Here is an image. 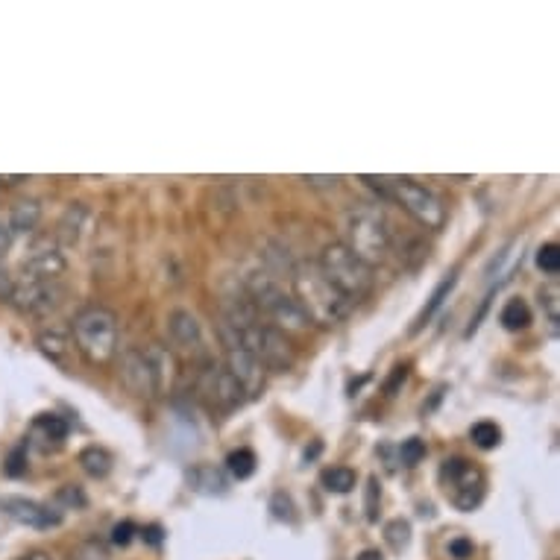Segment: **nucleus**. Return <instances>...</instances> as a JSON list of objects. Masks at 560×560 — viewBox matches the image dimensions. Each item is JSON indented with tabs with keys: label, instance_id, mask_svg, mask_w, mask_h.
<instances>
[{
	"label": "nucleus",
	"instance_id": "nucleus-1",
	"mask_svg": "<svg viewBox=\"0 0 560 560\" xmlns=\"http://www.w3.org/2000/svg\"><path fill=\"white\" fill-rule=\"evenodd\" d=\"M294 300L305 311V317L317 326H338L352 314V302L323 276L317 261H300L291 267Z\"/></svg>",
	"mask_w": 560,
	"mask_h": 560
},
{
	"label": "nucleus",
	"instance_id": "nucleus-2",
	"mask_svg": "<svg viewBox=\"0 0 560 560\" xmlns=\"http://www.w3.org/2000/svg\"><path fill=\"white\" fill-rule=\"evenodd\" d=\"M370 188H376L385 200H393L405 215H411L423 229H443L446 223V206L443 200L408 176H361Z\"/></svg>",
	"mask_w": 560,
	"mask_h": 560
},
{
	"label": "nucleus",
	"instance_id": "nucleus-3",
	"mask_svg": "<svg viewBox=\"0 0 560 560\" xmlns=\"http://www.w3.org/2000/svg\"><path fill=\"white\" fill-rule=\"evenodd\" d=\"M247 297L259 308V314H267L273 323V329H279L282 335H305L311 329V320L305 317L297 300L279 285V279L270 270H256L247 276Z\"/></svg>",
	"mask_w": 560,
	"mask_h": 560
},
{
	"label": "nucleus",
	"instance_id": "nucleus-4",
	"mask_svg": "<svg viewBox=\"0 0 560 560\" xmlns=\"http://www.w3.org/2000/svg\"><path fill=\"white\" fill-rule=\"evenodd\" d=\"M346 247L364 261L367 267H376L388 259L393 250V226L388 215L373 203H358L346 215Z\"/></svg>",
	"mask_w": 560,
	"mask_h": 560
},
{
	"label": "nucleus",
	"instance_id": "nucleus-5",
	"mask_svg": "<svg viewBox=\"0 0 560 560\" xmlns=\"http://www.w3.org/2000/svg\"><path fill=\"white\" fill-rule=\"evenodd\" d=\"M71 338L88 364L106 367L118 355V317L106 308H83L71 323Z\"/></svg>",
	"mask_w": 560,
	"mask_h": 560
},
{
	"label": "nucleus",
	"instance_id": "nucleus-6",
	"mask_svg": "<svg viewBox=\"0 0 560 560\" xmlns=\"http://www.w3.org/2000/svg\"><path fill=\"white\" fill-rule=\"evenodd\" d=\"M317 267L323 270V276L344 294L346 300L355 302L364 300L373 291V267H367L358 259L344 241H335L329 247H323Z\"/></svg>",
	"mask_w": 560,
	"mask_h": 560
},
{
	"label": "nucleus",
	"instance_id": "nucleus-7",
	"mask_svg": "<svg viewBox=\"0 0 560 560\" xmlns=\"http://www.w3.org/2000/svg\"><path fill=\"white\" fill-rule=\"evenodd\" d=\"M235 335H238V346L247 349V352H253L261 364H264V370L285 373V370L294 367V358H297L294 346H291V341L279 329H273L270 323L259 320V323H250V326H241V329H235Z\"/></svg>",
	"mask_w": 560,
	"mask_h": 560
},
{
	"label": "nucleus",
	"instance_id": "nucleus-8",
	"mask_svg": "<svg viewBox=\"0 0 560 560\" xmlns=\"http://www.w3.org/2000/svg\"><path fill=\"white\" fill-rule=\"evenodd\" d=\"M440 484L458 511H473L484 499V473L467 458H446L440 467Z\"/></svg>",
	"mask_w": 560,
	"mask_h": 560
},
{
	"label": "nucleus",
	"instance_id": "nucleus-9",
	"mask_svg": "<svg viewBox=\"0 0 560 560\" xmlns=\"http://www.w3.org/2000/svg\"><path fill=\"white\" fill-rule=\"evenodd\" d=\"M65 291L59 288V282H30V279H18L12 285L9 305H15L21 314L30 317H47L50 311H56L62 305Z\"/></svg>",
	"mask_w": 560,
	"mask_h": 560
},
{
	"label": "nucleus",
	"instance_id": "nucleus-10",
	"mask_svg": "<svg viewBox=\"0 0 560 560\" xmlns=\"http://www.w3.org/2000/svg\"><path fill=\"white\" fill-rule=\"evenodd\" d=\"M197 388L200 393L215 405V408H223V411H235L247 402V393L244 388L229 376L226 367H217V364H209L203 367V373L197 376Z\"/></svg>",
	"mask_w": 560,
	"mask_h": 560
},
{
	"label": "nucleus",
	"instance_id": "nucleus-11",
	"mask_svg": "<svg viewBox=\"0 0 560 560\" xmlns=\"http://www.w3.org/2000/svg\"><path fill=\"white\" fill-rule=\"evenodd\" d=\"M118 376H121V385L130 390L132 396H138V399H153V396H159V390H156V376H153V367H150L144 349H127V352L121 355V370H118Z\"/></svg>",
	"mask_w": 560,
	"mask_h": 560
},
{
	"label": "nucleus",
	"instance_id": "nucleus-12",
	"mask_svg": "<svg viewBox=\"0 0 560 560\" xmlns=\"http://www.w3.org/2000/svg\"><path fill=\"white\" fill-rule=\"evenodd\" d=\"M226 370H229V376L244 388L247 399H250V396H259L261 390H264V385H267V370H264V364H261L253 352H247V349H241V346L226 349Z\"/></svg>",
	"mask_w": 560,
	"mask_h": 560
},
{
	"label": "nucleus",
	"instance_id": "nucleus-13",
	"mask_svg": "<svg viewBox=\"0 0 560 560\" xmlns=\"http://www.w3.org/2000/svg\"><path fill=\"white\" fill-rule=\"evenodd\" d=\"M68 273V259L56 247H39L21 261V279L30 282H59Z\"/></svg>",
	"mask_w": 560,
	"mask_h": 560
},
{
	"label": "nucleus",
	"instance_id": "nucleus-14",
	"mask_svg": "<svg viewBox=\"0 0 560 560\" xmlns=\"http://www.w3.org/2000/svg\"><path fill=\"white\" fill-rule=\"evenodd\" d=\"M0 508L21 525H30V528H53L62 522V514L44 508L39 502H30V499H21V496H6L0 502Z\"/></svg>",
	"mask_w": 560,
	"mask_h": 560
},
{
	"label": "nucleus",
	"instance_id": "nucleus-15",
	"mask_svg": "<svg viewBox=\"0 0 560 560\" xmlns=\"http://www.w3.org/2000/svg\"><path fill=\"white\" fill-rule=\"evenodd\" d=\"M168 335H171V344L179 346L182 352L203 349V326L197 323V317L191 311L176 308L168 314Z\"/></svg>",
	"mask_w": 560,
	"mask_h": 560
},
{
	"label": "nucleus",
	"instance_id": "nucleus-16",
	"mask_svg": "<svg viewBox=\"0 0 560 560\" xmlns=\"http://www.w3.org/2000/svg\"><path fill=\"white\" fill-rule=\"evenodd\" d=\"M150 367H153V376H156V390L159 393H168L173 388V379H176V358H173L171 349H165L162 344H147L141 346Z\"/></svg>",
	"mask_w": 560,
	"mask_h": 560
},
{
	"label": "nucleus",
	"instance_id": "nucleus-17",
	"mask_svg": "<svg viewBox=\"0 0 560 560\" xmlns=\"http://www.w3.org/2000/svg\"><path fill=\"white\" fill-rule=\"evenodd\" d=\"M36 346H39V352H42L44 358H50V361H56V364H62V367H68L71 364V355H74V338H68L65 332H59V329H47L42 332L39 338H36Z\"/></svg>",
	"mask_w": 560,
	"mask_h": 560
},
{
	"label": "nucleus",
	"instance_id": "nucleus-18",
	"mask_svg": "<svg viewBox=\"0 0 560 560\" xmlns=\"http://www.w3.org/2000/svg\"><path fill=\"white\" fill-rule=\"evenodd\" d=\"M39 223H42V203H39V200H21V203H15L12 212H9V235H12V232L30 235Z\"/></svg>",
	"mask_w": 560,
	"mask_h": 560
},
{
	"label": "nucleus",
	"instance_id": "nucleus-19",
	"mask_svg": "<svg viewBox=\"0 0 560 560\" xmlns=\"http://www.w3.org/2000/svg\"><path fill=\"white\" fill-rule=\"evenodd\" d=\"M86 223H88L86 206H83V203H71L68 212H65L62 220H59V241L68 244V247L80 244V238H83V232H86Z\"/></svg>",
	"mask_w": 560,
	"mask_h": 560
},
{
	"label": "nucleus",
	"instance_id": "nucleus-20",
	"mask_svg": "<svg viewBox=\"0 0 560 560\" xmlns=\"http://www.w3.org/2000/svg\"><path fill=\"white\" fill-rule=\"evenodd\" d=\"M455 285H458V270H452V273H449V276H446V279H443V282H440V285L434 288V294L429 297V305H426V308L420 311V317L414 320V329H411V332H420V329H423V326L429 323L431 317H434V311H437V308H440V305L446 302V297L452 294V288H455Z\"/></svg>",
	"mask_w": 560,
	"mask_h": 560
},
{
	"label": "nucleus",
	"instance_id": "nucleus-21",
	"mask_svg": "<svg viewBox=\"0 0 560 560\" xmlns=\"http://www.w3.org/2000/svg\"><path fill=\"white\" fill-rule=\"evenodd\" d=\"M33 437H42L44 446H47V443L59 446V443L68 437V423H65L62 417H56V414H42V417H36V423H33Z\"/></svg>",
	"mask_w": 560,
	"mask_h": 560
},
{
	"label": "nucleus",
	"instance_id": "nucleus-22",
	"mask_svg": "<svg viewBox=\"0 0 560 560\" xmlns=\"http://www.w3.org/2000/svg\"><path fill=\"white\" fill-rule=\"evenodd\" d=\"M499 320H502V326H505L508 332H522V329H528V323H531V308H528V302L525 300L514 297V300L505 302Z\"/></svg>",
	"mask_w": 560,
	"mask_h": 560
},
{
	"label": "nucleus",
	"instance_id": "nucleus-23",
	"mask_svg": "<svg viewBox=\"0 0 560 560\" xmlns=\"http://www.w3.org/2000/svg\"><path fill=\"white\" fill-rule=\"evenodd\" d=\"M80 464L91 478H106L109 470H112V455L100 446H88L80 452Z\"/></svg>",
	"mask_w": 560,
	"mask_h": 560
},
{
	"label": "nucleus",
	"instance_id": "nucleus-24",
	"mask_svg": "<svg viewBox=\"0 0 560 560\" xmlns=\"http://www.w3.org/2000/svg\"><path fill=\"white\" fill-rule=\"evenodd\" d=\"M470 440L481 452H490V449H496L502 443V429L496 423H490V420H481L470 429Z\"/></svg>",
	"mask_w": 560,
	"mask_h": 560
},
{
	"label": "nucleus",
	"instance_id": "nucleus-25",
	"mask_svg": "<svg viewBox=\"0 0 560 560\" xmlns=\"http://www.w3.org/2000/svg\"><path fill=\"white\" fill-rule=\"evenodd\" d=\"M226 467H229V473L235 475L238 481H244V478H250V475L256 473V452L253 449H235L226 458Z\"/></svg>",
	"mask_w": 560,
	"mask_h": 560
},
{
	"label": "nucleus",
	"instance_id": "nucleus-26",
	"mask_svg": "<svg viewBox=\"0 0 560 560\" xmlns=\"http://www.w3.org/2000/svg\"><path fill=\"white\" fill-rule=\"evenodd\" d=\"M323 484L329 493H349L355 487V473L349 467H332L323 473Z\"/></svg>",
	"mask_w": 560,
	"mask_h": 560
},
{
	"label": "nucleus",
	"instance_id": "nucleus-27",
	"mask_svg": "<svg viewBox=\"0 0 560 560\" xmlns=\"http://www.w3.org/2000/svg\"><path fill=\"white\" fill-rule=\"evenodd\" d=\"M385 540L390 543V549L402 552L411 543V525L405 519H393V522H388V528H385Z\"/></svg>",
	"mask_w": 560,
	"mask_h": 560
},
{
	"label": "nucleus",
	"instance_id": "nucleus-28",
	"mask_svg": "<svg viewBox=\"0 0 560 560\" xmlns=\"http://www.w3.org/2000/svg\"><path fill=\"white\" fill-rule=\"evenodd\" d=\"M399 458H402L405 467H417V464L426 458V443H423L420 437H408V440H402V446H399Z\"/></svg>",
	"mask_w": 560,
	"mask_h": 560
},
{
	"label": "nucleus",
	"instance_id": "nucleus-29",
	"mask_svg": "<svg viewBox=\"0 0 560 560\" xmlns=\"http://www.w3.org/2000/svg\"><path fill=\"white\" fill-rule=\"evenodd\" d=\"M537 267L549 276H555L560 270V247L558 244H543L537 250Z\"/></svg>",
	"mask_w": 560,
	"mask_h": 560
},
{
	"label": "nucleus",
	"instance_id": "nucleus-30",
	"mask_svg": "<svg viewBox=\"0 0 560 560\" xmlns=\"http://www.w3.org/2000/svg\"><path fill=\"white\" fill-rule=\"evenodd\" d=\"M379 502H382V490H379V478H370L367 481V519L376 522V511H379Z\"/></svg>",
	"mask_w": 560,
	"mask_h": 560
},
{
	"label": "nucleus",
	"instance_id": "nucleus-31",
	"mask_svg": "<svg viewBox=\"0 0 560 560\" xmlns=\"http://www.w3.org/2000/svg\"><path fill=\"white\" fill-rule=\"evenodd\" d=\"M540 305H546L549 320H552V323H558L560 302H558V288H555V285H549V288H543V291H540Z\"/></svg>",
	"mask_w": 560,
	"mask_h": 560
},
{
	"label": "nucleus",
	"instance_id": "nucleus-32",
	"mask_svg": "<svg viewBox=\"0 0 560 560\" xmlns=\"http://www.w3.org/2000/svg\"><path fill=\"white\" fill-rule=\"evenodd\" d=\"M59 502H68L71 508H83V505H86V493H83L77 484H65V487L59 490Z\"/></svg>",
	"mask_w": 560,
	"mask_h": 560
},
{
	"label": "nucleus",
	"instance_id": "nucleus-33",
	"mask_svg": "<svg viewBox=\"0 0 560 560\" xmlns=\"http://www.w3.org/2000/svg\"><path fill=\"white\" fill-rule=\"evenodd\" d=\"M475 546L473 540H467V537H455V540H449V555L455 560H467L473 558Z\"/></svg>",
	"mask_w": 560,
	"mask_h": 560
},
{
	"label": "nucleus",
	"instance_id": "nucleus-34",
	"mask_svg": "<svg viewBox=\"0 0 560 560\" xmlns=\"http://www.w3.org/2000/svg\"><path fill=\"white\" fill-rule=\"evenodd\" d=\"M132 537H135V525H132L130 519H124V522H118L112 528V543H118V546H127Z\"/></svg>",
	"mask_w": 560,
	"mask_h": 560
},
{
	"label": "nucleus",
	"instance_id": "nucleus-35",
	"mask_svg": "<svg viewBox=\"0 0 560 560\" xmlns=\"http://www.w3.org/2000/svg\"><path fill=\"white\" fill-rule=\"evenodd\" d=\"M302 182H308L311 188H338L341 176H302Z\"/></svg>",
	"mask_w": 560,
	"mask_h": 560
},
{
	"label": "nucleus",
	"instance_id": "nucleus-36",
	"mask_svg": "<svg viewBox=\"0 0 560 560\" xmlns=\"http://www.w3.org/2000/svg\"><path fill=\"white\" fill-rule=\"evenodd\" d=\"M12 285H15V279L9 276V270L0 264V302H9V294H12Z\"/></svg>",
	"mask_w": 560,
	"mask_h": 560
},
{
	"label": "nucleus",
	"instance_id": "nucleus-37",
	"mask_svg": "<svg viewBox=\"0 0 560 560\" xmlns=\"http://www.w3.org/2000/svg\"><path fill=\"white\" fill-rule=\"evenodd\" d=\"M9 247H12V235H9V229H6V226H0V261L6 259Z\"/></svg>",
	"mask_w": 560,
	"mask_h": 560
},
{
	"label": "nucleus",
	"instance_id": "nucleus-38",
	"mask_svg": "<svg viewBox=\"0 0 560 560\" xmlns=\"http://www.w3.org/2000/svg\"><path fill=\"white\" fill-rule=\"evenodd\" d=\"M405 376H408V364H402V367H396V373H393V379L388 382V393H393V388L399 385V382H405Z\"/></svg>",
	"mask_w": 560,
	"mask_h": 560
},
{
	"label": "nucleus",
	"instance_id": "nucleus-39",
	"mask_svg": "<svg viewBox=\"0 0 560 560\" xmlns=\"http://www.w3.org/2000/svg\"><path fill=\"white\" fill-rule=\"evenodd\" d=\"M15 560H53L47 552H27V555H21V558Z\"/></svg>",
	"mask_w": 560,
	"mask_h": 560
},
{
	"label": "nucleus",
	"instance_id": "nucleus-40",
	"mask_svg": "<svg viewBox=\"0 0 560 560\" xmlns=\"http://www.w3.org/2000/svg\"><path fill=\"white\" fill-rule=\"evenodd\" d=\"M18 182H27V176H0V185H18Z\"/></svg>",
	"mask_w": 560,
	"mask_h": 560
},
{
	"label": "nucleus",
	"instance_id": "nucleus-41",
	"mask_svg": "<svg viewBox=\"0 0 560 560\" xmlns=\"http://www.w3.org/2000/svg\"><path fill=\"white\" fill-rule=\"evenodd\" d=\"M355 560H382V552H376V549H367V552H361Z\"/></svg>",
	"mask_w": 560,
	"mask_h": 560
}]
</instances>
